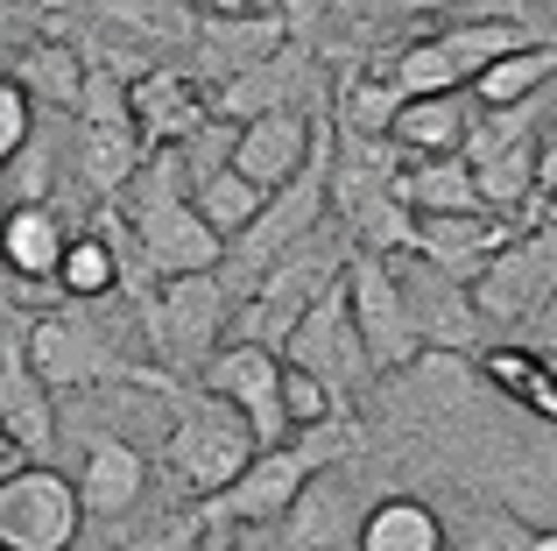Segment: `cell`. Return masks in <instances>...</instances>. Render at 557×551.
<instances>
[{"label":"cell","instance_id":"31","mask_svg":"<svg viewBox=\"0 0 557 551\" xmlns=\"http://www.w3.org/2000/svg\"><path fill=\"white\" fill-rule=\"evenodd\" d=\"M550 206H557V127L536 135V192H530V206H522V234H530V226H544Z\"/></svg>","mask_w":557,"mask_h":551},{"label":"cell","instance_id":"15","mask_svg":"<svg viewBox=\"0 0 557 551\" xmlns=\"http://www.w3.org/2000/svg\"><path fill=\"white\" fill-rule=\"evenodd\" d=\"M127 99H135V135L141 149H184L190 135H205V127L219 121L212 113V93H205L190 71H141L135 85H127Z\"/></svg>","mask_w":557,"mask_h":551},{"label":"cell","instance_id":"6","mask_svg":"<svg viewBox=\"0 0 557 551\" xmlns=\"http://www.w3.org/2000/svg\"><path fill=\"white\" fill-rule=\"evenodd\" d=\"M261 453V439L247 431V417L233 403H219L212 389H170V431H163V460L177 467L184 488L205 495H226L233 481L247 474V460Z\"/></svg>","mask_w":557,"mask_h":551},{"label":"cell","instance_id":"1","mask_svg":"<svg viewBox=\"0 0 557 551\" xmlns=\"http://www.w3.org/2000/svg\"><path fill=\"white\" fill-rule=\"evenodd\" d=\"M121 226L135 234L141 269H149L156 283H170V276H205V269H219V255H226V241H219L212 226H205V212L190 206V177H184L177 149L141 156V170L121 192Z\"/></svg>","mask_w":557,"mask_h":551},{"label":"cell","instance_id":"30","mask_svg":"<svg viewBox=\"0 0 557 551\" xmlns=\"http://www.w3.org/2000/svg\"><path fill=\"white\" fill-rule=\"evenodd\" d=\"M36 142V99L14 85V71H0V170Z\"/></svg>","mask_w":557,"mask_h":551},{"label":"cell","instance_id":"17","mask_svg":"<svg viewBox=\"0 0 557 551\" xmlns=\"http://www.w3.org/2000/svg\"><path fill=\"white\" fill-rule=\"evenodd\" d=\"M78 502L85 516H99V524H121V516L141 510V495H149V453H141L135 439H121V431H107V439L85 445L78 460Z\"/></svg>","mask_w":557,"mask_h":551},{"label":"cell","instance_id":"13","mask_svg":"<svg viewBox=\"0 0 557 551\" xmlns=\"http://www.w3.org/2000/svg\"><path fill=\"white\" fill-rule=\"evenodd\" d=\"M198 389H212L219 403H233L261 445H289V439H297L289 417H283V354H269V346L226 340L212 354V368L198 375Z\"/></svg>","mask_w":557,"mask_h":551},{"label":"cell","instance_id":"4","mask_svg":"<svg viewBox=\"0 0 557 551\" xmlns=\"http://www.w3.org/2000/svg\"><path fill=\"white\" fill-rule=\"evenodd\" d=\"M530 28L516 22V14H451V22L423 28L417 42H403V50L388 57V78L403 99H437V93H473V78L487 64H502V57L530 50Z\"/></svg>","mask_w":557,"mask_h":551},{"label":"cell","instance_id":"37","mask_svg":"<svg viewBox=\"0 0 557 551\" xmlns=\"http://www.w3.org/2000/svg\"><path fill=\"white\" fill-rule=\"evenodd\" d=\"M121 551H135V544H121Z\"/></svg>","mask_w":557,"mask_h":551},{"label":"cell","instance_id":"16","mask_svg":"<svg viewBox=\"0 0 557 551\" xmlns=\"http://www.w3.org/2000/svg\"><path fill=\"white\" fill-rule=\"evenodd\" d=\"M64 248H71V226L57 206H8V220H0V276L22 297H42V290L57 297Z\"/></svg>","mask_w":557,"mask_h":551},{"label":"cell","instance_id":"19","mask_svg":"<svg viewBox=\"0 0 557 551\" xmlns=\"http://www.w3.org/2000/svg\"><path fill=\"white\" fill-rule=\"evenodd\" d=\"M473 93H437V99H403V113H395L388 142L403 156H466V142H473Z\"/></svg>","mask_w":557,"mask_h":551},{"label":"cell","instance_id":"35","mask_svg":"<svg viewBox=\"0 0 557 551\" xmlns=\"http://www.w3.org/2000/svg\"><path fill=\"white\" fill-rule=\"evenodd\" d=\"M522 551H557V524H544V530H530V538H522Z\"/></svg>","mask_w":557,"mask_h":551},{"label":"cell","instance_id":"24","mask_svg":"<svg viewBox=\"0 0 557 551\" xmlns=\"http://www.w3.org/2000/svg\"><path fill=\"white\" fill-rule=\"evenodd\" d=\"M480 375H487L508 403H522L530 417L557 425V360H544L536 346H487V354H480Z\"/></svg>","mask_w":557,"mask_h":551},{"label":"cell","instance_id":"26","mask_svg":"<svg viewBox=\"0 0 557 551\" xmlns=\"http://www.w3.org/2000/svg\"><path fill=\"white\" fill-rule=\"evenodd\" d=\"M395 113H403V93H395V78H388L381 64H368V71H346V78H339V99H332V121H339V135L388 142Z\"/></svg>","mask_w":557,"mask_h":551},{"label":"cell","instance_id":"27","mask_svg":"<svg viewBox=\"0 0 557 551\" xmlns=\"http://www.w3.org/2000/svg\"><path fill=\"white\" fill-rule=\"evenodd\" d=\"M190 177V206L205 212V226H212L219 241H233V234H247V220L261 212V184H247L233 163H205V170H184Z\"/></svg>","mask_w":557,"mask_h":551},{"label":"cell","instance_id":"21","mask_svg":"<svg viewBox=\"0 0 557 551\" xmlns=\"http://www.w3.org/2000/svg\"><path fill=\"white\" fill-rule=\"evenodd\" d=\"M395 198H403L417 220H437V212H487L466 156H409L403 177H395Z\"/></svg>","mask_w":557,"mask_h":551},{"label":"cell","instance_id":"11","mask_svg":"<svg viewBox=\"0 0 557 551\" xmlns=\"http://www.w3.org/2000/svg\"><path fill=\"white\" fill-rule=\"evenodd\" d=\"M318 99H325V64H318L311 42L289 36L283 50H269L261 64L233 71L212 93V113L240 127V121H261V113H318Z\"/></svg>","mask_w":557,"mask_h":551},{"label":"cell","instance_id":"25","mask_svg":"<svg viewBox=\"0 0 557 551\" xmlns=\"http://www.w3.org/2000/svg\"><path fill=\"white\" fill-rule=\"evenodd\" d=\"M557 78V42H530V50L502 57V64H487L473 78V107L480 113H508V107H530V99H544V85Z\"/></svg>","mask_w":557,"mask_h":551},{"label":"cell","instance_id":"28","mask_svg":"<svg viewBox=\"0 0 557 551\" xmlns=\"http://www.w3.org/2000/svg\"><path fill=\"white\" fill-rule=\"evenodd\" d=\"M85 57L71 50V42H36V50L14 64V85H22L36 107H50V113H78V99H85Z\"/></svg>","mask_w":557,"mask_h":551},{"label":"cell","instance_id":"34","mask_svg":"<svg viewBox=\"0 0 557 551\" xmlns=\"http://www.w3.org/2000/svg\"><path fill=\"white\" fill-rule=\"evenodd\" d=\"M536 354L557 360V297L544 304V311H536Z\"/></svg>","mask_w":557,"mask_h":551},{"label":"cell","instance_id":"3","mask_svg":"<svg viewBox=\"0 0 557 551\" xmlns=\"http://www.w3.org/2000/svg\"><path fill=\"white\" fill-rule=\"evenodd\" d=\"M325 220H332V121H325V149L311 156V170L289 177L283 192H269V198H261V212L247 220V234L226 241V255H219V283L233 290V304L255 297L261 276L283 262V255H297Z\"/></svg>","mask_w":557,"mask_h":551},{"label":"cell","instance_id":"12","mask_svg":"<svg viewBox=\"0 0 557 551\" xmlns=\"http://www.w3.org/2000/svg\"><path fill=\"white\" fill-rule=\"evenodd\" d=\"M283 360H297V368H311L318 382L339 396V411H354V396L368 382H381L374 375V360H368V346H360V326H354V304H346V283H332L325 297L304 311V326L289 332V346H283Z\"/></svg>","mask_w":557,"mask_h":551},{"label":"cell","instance_id":"2","mask_svg":"<svg viewBox=\"0 0 557 551\" xmlns=\"http://www.w3.org/2000/svg\"><path fill=\"white\" fill-rule=\"evenodd\" d=\"M346 445H354V417H332V425H318V431H297L289 445H261L226 495L198 502V524L205 530H269V524H283V516L297 510L304 488L346 460Z\"/></svg>","mask_w":557,"mask_h":551},{"label":"cell","instance_id":"8","mask_svg":"<svg viewBox=\"0 0 557 551\" xmlns=\"http://www.w3.org/2000/svg\"><path fill=\"white\" fill-rule=\"evenodd\" d=\"M85 502L78 481L50 460H22L0 474V551H78Z\"/></svg>","mask_w":557,"mask_h":551},{"label":"cell","instance_id":"36","mask_svg":"<svg viewBox=\"0 0 557 551\" xmlns=\"http://www.w3.org/2000/svg\"><path fill=\"white\" fill-rule=\"evenodd\" d=\"M8 467H22V445H14L8 431H0V474H8Z\"/></svg>","mask_w":557,"mask_h":551},{"label":"cell","instance_id":"9","mask_svg":"<svg viewBox=\"0 0 557 551\" xmlns=\"http://www.w3.org/2000/svg\"><path fill=\"white\" fill-rule=\"evenodd\" d=\"M346 304H354V326H360V346H368L374 375H409L423 360V332L409 318V290L395 276L388 255H354L346 262Z\"/></svg>","mask_w":557,"mask_h":551},{"label":"cell","instance_id":"33","mask_svg":"<svg viewBox=\"0 0 557 551\" xmlns=\"http://www.w3.org/2000/svg\"><path fill=\"white\" fill-rule=\"evenodd\" d=\"M190 14H212V22H261V14H283V0H190Z\"/></svg>","mask_w":557,"mask_h":551},{"label":"cell","instance_id":"5","mask_svg":"<svg viewBox=\"0 0 557 551\" xmlns=\"http://www.w3.org/2000/svg\"><path fill=\"white\" fill-rule=\"evenodd\" d=\"M22 354H28V368H36L50 389H127V382L135 389H163L170 382L163 368H149V360L127 354L121 332L92 326L85 304H50V311H36L28 332H22Z\"/></svg>","mask_w":557,"mask_h":551},{"label":"cell","instance_id":"18","mask_svg":"<svg viewBox=\"0 0 557 551\" xmlns=\"http://www.w3.org/2000/svg\"><path fill=\"white\" fill-rule=\"evenodd\" d=\"M50 396L57 389L28 368L22 340L0 346V431L22 445V460H50V445H57V403Z\"/></svg>","mask_w":557,"mask_h":551},{"label":"cell","instance_id":"14","mask_svg":"<svg viewBox=\"0 0 557 551\" xmlns=\"http://www.w3.org/2000/svg\"><path fill=\"white\" fill-rule=\"evenodd\" d=\"M325 121L332 113H261V121H240L233 127V170L247 184H261V192H283L325 149Z\"/></svg>","mask_w":557,"mask_h":551},{"label":"cell","instance_id":"29","mask_svg":"<svg viewBox=\"0 0 557 551\" xmlns=\"http://www.w3.org/2000/svg\"><path fill=\"white\" fill-rule=\"evenodd\" d=\"M283 417H289V431H318V425H332V417H354V411H339V396H332V389L318 382L311 368L283 360Z\"/></svg>","mask_w":557,"mask_h":551},{"label":"cell","instance_id":"20","mask_svg":"<svg viewBox=\"0 0 557 551\" xmlns=\"http://www.w3.org/2000/svg\"><path fill=\"white\" fill-rule=\"evenodd\" d=\"M354 551H451V530L423 495H381L360 510Z\"/></svg>","mask_w":557,"mask_h":551},{"label":"cell","instance_id":"23","mask_svg":"<svg viewBox=\"0 0 557 551\" xmlns=\"http://www.w3.org/2000/svg\"><path fill=\"white\" fill-rule=\"evenodd\" d=\"M190 36H198L205 71H219V85H226L233 71H247L269 50H283L289 28H283V14H261V22H212V14H190Z\"/></svg>","mask_w":557,"mask_h":551},{"label":"cell","instance_id":"7","mask_svg":"<svg viewBox=\"0 0 557 551\" xmlns=\"http://www.w3.org/2000/svg\"><path fill=\"white\" fill-rule=\"evenodd\" d=\"M141 332H149L156 360L177 375H205L212 368V354L226 346L233 332V290L219 283V269L205 276H170V283L149 290V304H141Z\"/></svg>","mask_w":557,"mask_h":551},{"label":"cell","instance_id":"22","mask_svg":"<svg viewBox=\"0 0 557 551\" xmlns=\"http://www.w3.org/2000/svg\"><path fill=\"white\" fill-rule=\"evenodd\" d=\"M121 283H127V262H121V241L107 234V220L71 234L64 269H57V297L64 304H107V297H121Z\"/></svg>","mask_w":557,"mask_h":551},{"label":"cell","instance_id":"32","mask_svg":"<svg viewBox=\"0 0 557 551\" xmlns=\"http://www.w3.org/2000/svg\"><path fill=\"white\" fill-rule=\"evenodd\" d=\"M451 8H466V0H360V14H368V22H403V14H423V22H437V14H445V22H451Z\"/></svg>","mask_w":557,"mask_h":551},{"label":"cell","instance_id":"10","mask_svg":"<svg viewBox=\"0 0 557 551\" xmlns=\"http://www.w3.org/2000/svg\"><path fill=\"white\" fill-rule=\"evenodd\" d=\"M473 304L487 326H536V311L557 297V234L550 226H530L508 248H494L487 262L473 269Z\"/></svg>","mask_w":557,"mask_h":551}]
</instances>
